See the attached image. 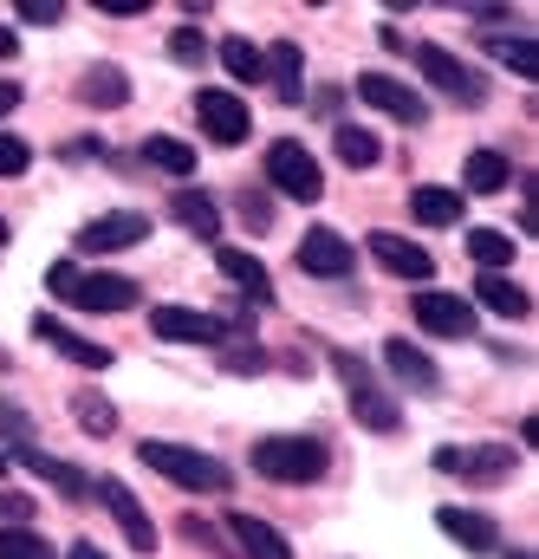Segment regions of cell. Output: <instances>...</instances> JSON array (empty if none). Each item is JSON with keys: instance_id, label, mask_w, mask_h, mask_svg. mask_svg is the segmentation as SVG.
<instances>
[{"instance_id": "6da1fadb", "label": "cell", "mask_w": 539, "mask_h": 559, "mask_svg": "<svg viewBox=\"0 0 539 559\" xmlns=\"http://www.w3.org/2000/svg\"><path fill=\"white\" fill-rule=\"evenodd\" d=\"M136 455H143V468H156L163 481H176V488H189V495H228V488H235L228 462H215V455H202V449H189V442L149 436V442H136Z\"/></svg>"}, {"instance_id": "7a4b0ae2", "label": "cell", "mask_w": 539, "mask_h": 559, "mask_svg": "<svg viewBox=\"0 0 539 559\" xmlns=\"http://www.w3.org/2000/svg\"><path fill=\"white\" fill-rule=\"evenodd\" d=\"M332 468V449L319 436H261L254 442V475L267 481H286V488H306Z\"/></svg>"}, {"instance_id": "3957f363", "label": "cell", "mask_w": 539, "mask_h": 559, "mask_svg": "<svg viewBox=\"0 0 539 559\" xmlns=\"http://www.w3.org/2000/svg\"><path fill=\"white\" fill-rule=\"evenodd\" d=\"M332 371L345 378V391H351V417L364 423V429H378V436H391L397 423H404V411L378 391V378H371V365L358 358V352H332Z\"/></svg>"}, {"instance_id": "277c9868", "label": "cell", "mask_w": 539, "mask_h": 559, "mask_svg": "<svg viewBox=\"0 0 539 559\" xmlns=\"http://www.w3.org/2000/svg\"><path fill=\"white\" fill-rule=\"evenodd\" d=\"M267 182L279 189V195H292V202H319V195H325L319 156H312L306 143H292V138H279L267 150Z\"/></svg>"}, {"instance_id": "5b68a950", "label": "cell", "mask_w": 539, "mask_h": 559, "mask_svg": "<svg viewBox=\"0 0 539 559\" xmlns=\"http://www.w3.org/2000/svg\"><path fill=\"white\" fill-rule=\"evenodd\" d=\"M416 66H422V79H429L435 92H448L455 105H488V79H481L475 66H462L455 52H442V46H416Z\"/></svg>"}, {"instance_id": "8992f818", "label": "cell", "mask_w": 539, "mask_h": 559, "mask_svg": "<svg viewBox=\"0 0 539 559\" xmlns=\"http://www.w3.org/2000/svg\"><path fill=\"white\" fill-rule=\"evenodd\" d=\"M299 267L312 280H345L358 267V248H351L338 228H306V235H299Z\"/></svg>"}, {"instance_id": "52a82bcc", "label": "cell", "mask_w": 539, "mask_h": 559, "mask_svg": "<svg viewBox=\"0 0 539 559\" xmlns=\"http://www.w3.org/2000/svg\"><path fill=\"white\" fill-rule=\"evenodd\" d=\"M409 306H416V325H422V332H435V338H468V332H475V306H468L462 293L429 286V293H416Z\"/></svg>"}, {"instance_id": "ba28073f", "label": "cell", "mask_w": 539, "mask_h": 559, "mask_svg": "<svg viewBox=\"0 0 539 559\" xmlns=\"http://www.w3.org/2000/svg\"><path fill=\"white\" fill-rule=\"evenodd\" d=\"M358 98H364L371 111L397 118V124H422V118H429L422 92H409L404 79H391V72H364V79H358Z\"/></svg>"}, {"instance_id": "9c48e42d", "label": "cell", "mask_w": 539, "mask_h": 559, "mask_svg": "<svg viewBox=\"0 0 539 559\" xmlns=\"http://www.w3.org/2000/svg\"><path fill=\"white\" fill-rule=\"evenodd\" d=\"M143 235H149V215L118 209V215H98V222H85V228L72 235V248H79V254H111V248H136Z\"/></svg>"}, {"instance_id": "30bf717a", "label": "cell", "mask_w": 539, "mask_h": 559, "mask_svg": "<svg viewBox=\"0 0 539 559\" xmlns=\"http://www.w3.org/2000/svg\"><path fill=\"white\" fill-rule=\"evenodd\" d=\"M149 332H156V338H169V345H221V338H228V325H221V319L189 312V306H156V312H149Z\"/></svg>"}, {"instance_id": "8fae6325", "label": "cell", "mask_w": 539, "mask_h": 559, "mask_svg": "<svg viewBox=\"0 0 539 559\" xmlns=\"http://www.w3.org/2000/svg\"><path fill=\"white\" fill-rule=\"evenodd\" d=\"M195 118L215 143H248V131H254V118L235 92H195Z\"/></svg>"}, {"instance_id": "7c38bea8", "label": "cell", "mask_w": 539, "mask_h": 559, "mask_svg": "<svg viewBox=\"0 0 539 559\" xmlns=\"http://www.w3.org/2000/svg\"><path fill=\"white\" fill-rule=\"evenodd\" d=\"M364 248H371V261H378L384 274H397V280H429V274H435V254H429V248H416L409 235H391V228H378Z\"/></svg>"}, {"instance_id": "4fadbf2b", "label": "cell", "mask_w": 539, "mask_h": 559, "mask_svg": "<svg viewBox=\"0 0 539 559\" xmlns=\"http://www.w3.org/2000/svg\"><path fill=\"white\" fill-rule=\"evenodd\" d=\"M92 488H98V501L111 508V521L124 527V540H131L136 554H156V527H149V514H143V501H136L131 488H124V481H111V475H105V481H92Z\"/></svg>"}, {"instance_id": "5bb4252c", "label": "cell", "mask_w": 539, "mask_h": 559, "mask_svg": "<svg viewBox=\"0 0 539 559\" xmlns=\"http://www.w3.org/2000/svg\"><path fill=\"white\" fill-rule=\"evenodd\" d=\"M33 338L59 345V358L85 365V371H111V345H98V338H79V332H72V325H59L52 312H39V319H33Z\"/></svg>"}, {"instance_id": "9a60e30c", "label": "cell", "mask_w": 539, "mask_h": 559, "mask_svg": "<svg viewBox=\"0 0 539 559\" xmlns=\"http://www.w3.org/2000/svg\"><path fill=\"white\" fill-rule=\"evenodd\" d=\"M136 299V280L124 274H79V286H72V306H85V312H131Z\"/></svg>"}, {"instance_id": "2e32d148", "label": "cell", "mask_w": 539, "mask_h": 559, "mask_svg": "<svg viewBox=\"0 0 539 559\" xmlns=\"http://www.w3.org/2000/svg\"><path fill=\"white\" fill-rule=\"evenodd\" d=\"M435 527H442L455 547H468V554H494V547H501V527H494L488 514H475V508H435Z\"/></svg>"}, {"instance_id": "e0dca14e", "label": "cell", "mask_w": 539, "mask_h": 559, "mask_svg": "<svg viewBox=\"0 0 539 559\" xmlns=\"http://www.w3.org/2000/svg\"><path fill=\"white\" fill-rule=\"evenodd\" d=\"M79 98L92 111H118V105H131V72L124 66H85L79 72Z\"/></svg>"}, {"instance_id": "ac0fdd59", "label": "cell", "mask_w": 539, "mask_h": 559, "mask_svg": "<svg viewBox=\"0 0 539 559\" xmlns=\"http://www.w3.org/2000/svg\"><path fill=\"white\" fill-rule=\"evenodd\" d=\"M215 267L248 293V306H267V299H273V274L248 254V248H215Z\"/></svg>"}, {"instance_id": "d6986e66", "label": "cell", "mask_w": 539, "mask_h": 559, "mask_svg": "<svg viewBox=\"0 0 539 559\" xmlns=\"http://www.w3.org/2000/svg\"><path fill=\"white\" fill-rule=\"evenodd\" d=\"M462 189H442V182H422V189H409V215L422 222V228H455L462 222Z\"/></svg>"}, {"instance_id": "ffe728a7", "label": "cell", "mask_w": 539, "mask_h": 559, "mask_svg": "<svg viewBox=\"0 0 539 559\" xmlns=\"http://www.w3.org/2000/svg\"><path fill=\"white\" fill-rule=\"evenodd\" d=\"M169 215H176L195 241H221V209H215L208 189H182V195H169Z\"/></svg>"}, {"instance_id": "44dd1931", "label": "cell", "mask_w": 539, "mask_h": 559, "mask_svg": "<svg viewBox=\"0 0 539 559\" xmlns=\"http://www.w3.org/2000/svg\"><path fill=\"white\" fill-rule=\"evenodd\" d=\"M384 365L404 378L409 391H435L442 384V371H435V358L422 352V345H409V338H384Z\"/></svg>"}, {"instance_id": "7402d4cb", "label": "cell", "mask_w": 539, "mask_h": 559, "mask_svg": "<svg viewBox=\"0 0 539 559\" xmlns=\"http://www.w3.org/2000/svg\"><path fill=\"white\" fill-rule=\"evenodd\" d=\"M261 79H273V98H279V105H299V98H306V59H299L292 39H279L267 52V72H261Z\"/></svg>"}, {"instance_id": "603a6c76", "label": "cell", "mask_w": 539, "mask_h": 559, "mask_svg": "<svg viewBox=\"0 0 539 559\" xmlns=\"http://www.w3.org/2000/svg\"><path fill=\"white\" fill-rule=\"evenodd\" d=\"M468 306H488V312H501V319H527V312H534L527 286H514L507 274H481V280H475V299H468Z\"/></svg>"}, {"instance_id": "cb8c5ba5", "label": "cell", "mask_w": 539, "mask_h": 559, "mask_svg": "<svg viewBox=\"0 0 539 559\" xmlns=\"http://www.w3.org/2000/svg\"><path fill=\"white\" fill-rule=\"evenodd\" d=\"M228 534L241 540V554H248V559H292L286 534L267 527V521H254V514H228Z\"/></svg>"}, {"instance_id": "d4e9b609", "label": "cell", "mask_w": 539, "mask_h": 559, "mask_svg": "<svg viewBox=\"0 0 539 559\" xmlns=\"http://www.w3.org/2000/svg\"><path fill=\"white\" fill-rule=\"evenodd\" d=\"M514 468H520V455L501 449V442H488V449H455V475H468V481H507Z\"/></svg>"}, {"instance_id": "484cf974", "label": "cell", "mask_w": 539, "mask_h": 559, "mask_svg": "<svg viewBox=\"0 0 539 559\" xmlns=\"http://www.w3.org/2000/svg\"><path fill=\"white\" fill-rule=\"evenodd\" d=\"M7 462H20V468H33L39 481H52V488H59V495H72V501H79V495L92 488V481H85V475H79L72 462H59V455H46V449H33V442H26L20 455H7Z\"/></svg>"}, {"instance_id": "4316f807", "label": "cell", "mask_w": 539, "mask_h": 559, "mask_svg": "<svg viewBox=\"0 0 539 559\" xmlns=\"http://www.w3.org/2000/svg\"><path fill=\"white\" fill-rule=\"evenodd\" d=\"M507 176H514V169H507L501 150H475V156L462 163V189H468V195H494V189H507Z\"/></svg>"}, {"instance_id": "83f0119b", "label": "cell", "mask_w": 539, "mask_h": 559, "mask_svg": "<svg viewBox=\"0 0 539 559\" xmlns=\"http://www.w3.org/2000/svg\"><path fill=\"white\" fill-rule=\"evenodd\" d=\"M221 66H228V79H241V85H261V72H267V52H261L248 33H228V39H221Z\"/></svg>"}, {"instance_id": "f1b7e54d", "label": "cell", "mask_w": 539, "mask_h": 559, "mask_svg": "<svg viewBox=\"0 0 539 559\" xmlns=\"http://www.w3.org/2000/svg\"><path fill=\"white\" fill-rule=\"evenodd\" d=\"M468 254H475L481 274H507L520 248H514V235H501V228H475V235H468Z\"/></svg>"}, {"instance_id": "f546056e", "label": "cell", "mask_w": 539, "mask_h": 559, "mask_svg": "<svg viewBox=\"0 0 539 559\" xmlns=\"http://www.w3.org/2000/svg\"><path fill=\"white\" fill-rule=\"evenodd\" d=\"M338 163H345V169H378V163H384V143L371 138V131H364V124H338Z\"/></svg>"}, {"instance_id": "4dcf8cb0", "label": "cell", "mask_w": 539, "mask_h": 559, "mask_svg": "<svg viewBox=\"0 0 539 559\" xmlns=\"http://www.w3.org/2000/svg\"><path fill=\"white\" fill-rule=\"evenodd\" d=\"M507 72H520V79H539V52H534V39L527 33H494V39H481Z\"/></svg>"}, {"instance_id": "1f68e13d", "label": "cell", "mask_w": 539, "mask_h": 559, "mask_svg": "<svg viewBox=\"0 0 539 559\" xmlns=\"http://www.w3.org/2000/svg\"><path fill=\"white\" fill-rule=\"evenodd\" d=\"M143 163H156L163 176H195V150H189L182 138H163V131L143 143Z\"/></svg>"}, {"instance_id": "d6a6232c", "label": "cell", "mask_w": 539, "mask_h": 559, "mask_svg": "<svg viewBox=\"0 0 539 559\" xmlns=\"http://www.w3.org/2000/svg\"><path fill=\"white\" fill-rule=\"evenodd\" d=\"M72 417H79V429H85V436H111V429H118L111 397H98V391H79V397H72Z\"/></svg>"}, {"instance_id": "836d02e7", "label": "cell", "mask_w": 539, "mask_h": 559, "mask_svg": "<svg viewBox=\"0 0 539 559\" xmlns=\"http://www.w3.org/2000/svg\"><path fill=\"white\" fill-rule=\"evenodd\" d=\"M0 559H59L33 527H0Z\"/></svg>"}, {"instance_id": "e575fe53", "label": "cell", "mask_w": 539, "mask_h": 559, "mask_svg": "<svg viewBox=\"0 0 539 559\" xmlns=\"http://www.w3.org/2000/svg\"><path fill=\"white\" fill-rule=\"evenodd\" d=\"M169 52H176L182 66H202V59H208V39H202L195 26H182V33H169Z\"/></svg>"}, {"instance_id": "d590c367", "label": "cell", "mask_w": 539, "mask_h": 559, "mask_svg": "<svg viewBox=\"0 0 539 559\" xmlns=\"http://www.w3.org/2000/svg\"><path fill=\"white\" fill-rule=\"evenodd\" d=\"M26 163H33V143H20V138L0 131V176H26Z\"/></svg>"}, {"instance_id": "8d00e7d4", "label": "cell", "mask_w": 539, "mask_h": 559, "mask_svg": "<svg viewBox=\"0 0 539 559\" xmlns=\"http://www.w3.org/2000/svg\"><path fill=\"white\" fill-rule=\"evenodd\" d=\"M79 274H85L79 261H52V267H46V286H52L59 299H72V286H79Z\"/></svg>"}, {"instance_id": "74e56055", "label": "cell", "mask_w": 539, "mask_h": 559, "mask_svg": "<svg viewBox=\"0 0 539 559\" xmlns=\"http://www.w3.org/2000/svg\"><path fill=\"white\" fill-rule=\"evenodd\" d=\"M0 521L7 527H26L33 521V495H0Z\"/></svg>"}, {"instance_id": "f35d334b", "label": "cell", "mask_w": 539, "mask_h": 559, "mask_svg": "<svg viewBox=\"0 0 539 559\" xmlns=\"http://www.w3.org/2000/svg\"><path fill=\"white\" fill-rule=\"evenodd\" d=\"M59 13H65V7H52V0H26V7H20L26 26H59Z\"/></svg>"}, {"instance_id": "ab89813d", "label": "cell", "mask_w": 539, "mask_h": 559, "mask_svg": "<svg viewBox=\"0 0 539 559\" xmlns=\"http://www.w3.org/2000/svg\"><path fill=\"white\" fill-rule=\"evenodd\" d=\"M0 436H13V442H26V436H33V423H26V411H13V404H0Z\"/></svg>"}, {"instance_id": "60d3db41", "label": "cell", "mask_w": 539, "mask_h": 559, "mask_svg": "<svg viewBox=\"0 0 539 559\" xmlns=\"http://www.w3.org/2000/svg\"><path fill=\"white\" fill-rule=\"evenodd\" d=\"M241 215H248V228H267V222H273V209H267V202H254V195L241 202Z\"/></svg>"}, {"instance_id": "b9f144b4", "label": "cell", "mask_w": 539, "mask_h": 559, "mask_svg": "<svg viewBox=\"0 0 539 559\" xmlns=\"http://www.w3.org/2000/svg\"><path fill=\"white\" fill-rule=\"evenodd\" d=\"M20 98H26V92H20V85H13V79H0V118H7V111H13V105H20Z\"/></svg>"}, {"instance_id": "7bdbcfd3", "label": "cell", "mask_w": 539, "mask_h": 559, "mask_svg": "<svg viewBox=\"0 0 539 559\" xmlns=\"http://www.w3.org/2000/svg\"><path fill=\"white\" fill-rule=\"evenodd\" d=\"M13 52H20V33H7V26H0V59H13Z\"/></svg>"}, {"instance_id": "ee69618b", "label": "cell", "mask_w": 539, "mask_h": 559, "mask_svg": "<svg viewBox=\"0 0 539 559\" xmlns=\"http://www.w3.org/2000/svg\"><path fill=\"white\" fill-rule=\"evenodd\" d=\"M72 559H105V554H98L92 540H79V547H72Z\"/></svg>"}, {"instance_id": "f6af8a7d", "label": "cell", "mask_w": 539, "mask_h": 559, "mask_svg": "<svg viewBox=\"0 0 539 559\" xmlns=\"http://www.w3.org/2000/svg\"><path fill=\"white\" fill-rule=\"evenodd\" d=\"M0 248H7V222H0Z\"/></svg>"}, {"instance_id": "bcb514c9", "label": "cell", "mask_w": 539, "mask_h": 559, "mask_svg": "<svg viewBox=\"0 0 539 559\" xmlns=\"http://www.w3.org/2000/svg\"><path fill=\"white\" fill-rule=\"evenodd\" d=\"M507 559H534V554H507Z\"/></svg>"}, {"instance_id": "7dc6e473", "label": "cell", "mask_w": 539, "mask_h": 559, "mask_svg": "<svg viewBox=\"0 0 539 559\" xmlns=\"http://www.w3.org/2000/svg\"><path fill=\"white\" fill-rule=\"evenodd\" d=\"M0 475H7V455H0Z\"/></svg>"}]
</instances>
